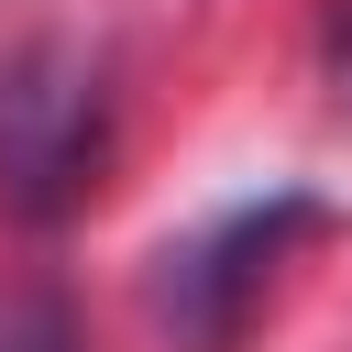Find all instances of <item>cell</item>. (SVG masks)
Listing matches in <instances>:
<instances>
[{"label":"cell","instance_id":"obj_2","mask_svg":"<svg viewBox=\"0 0 352 352\" xmlns=\"http://www.w3.org/2000/svg\"><path fill=\"white\" fill-rule=\"evenodd\" d=\"M297 231H319V209H308V198H264V209L209 220L198 242H176V253H165V275H154V319H165L187 352H231V341H242V319L264 308V286H275V264H286V242H297Z\"/></svg>","mask_w":352,"mask_h":352},{"label":"cell","instance_id":"obj_3","mask_svg":"<svg viewBox=\"0 0 352 352\" xmlns=\"http://www.w3.org/2000/svg\"><path fill=\"white\" fill-rule=\"evenodd\" d=\"M0 352H88L55 275H0Z\"/></svg>","mask_w":352,"mask_h":352},{"label":"cell","instance_id":"obj_1","mask_svg":"<svg viewBox=\"0 0 352 352\" xmlns=\"http://www.w3.org/2000/svg\"><path fill=\"white\" fill-rule=\"evenodd\" d=\"M110 165V77L88 44H22L0 66V209L66 220Z\"/></svg>","mask_w":352,"mask_h":352},{"label":"cell","instance_id":"obj_4","mask_svg":"<svg viewBox=\"0 0 352 352\" xmlns=\"http://www.w3.org/2000/svg\"><path fill=\"white\" fill-rule=\"evenodd\" d=\"M330 77H341V99H352V0L330 11Z\"/></svg>","mask_w":352,"mask_h":352}]
</instances>
